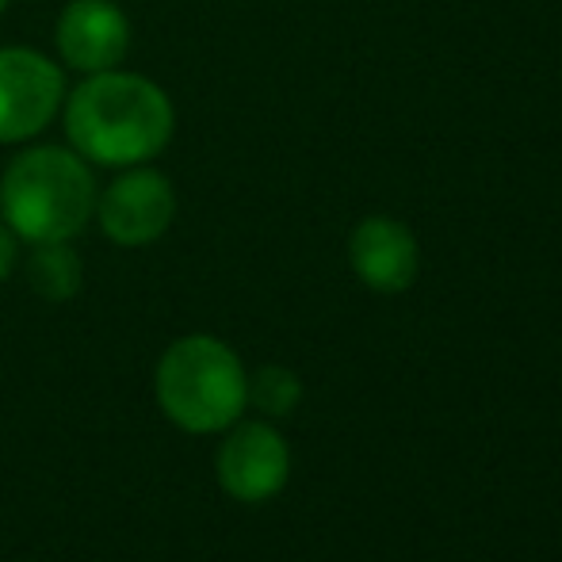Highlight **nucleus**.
<instances>
[{
	"instance_id": "9b49d317",
	"label": "nucleus",
	"mask_w": 562,
	"mask_h": 562,
	"mask_svg": "<svg viewBox=\"0 0 562 562\" xmlns=\"http://www.w3.org/2000/svg\"><path fill=\"white\" fill-rule=\"evenodd\" d=\"M12 265H15V237L0 226V280L12 272Z\"/></svg>"
},
{
	"instance_id": "f257e3e1",
	"label": "nucleus",
	"mask_w": 562,
	"mask_h": 562,
	"mask_svg": "<svg viewBox=\"0 0 562 562\" xmlns=\"http://www.w3.org/2000/svg\"><path fill=\"white\" fill-rule=\"evenodd\" d=\"M66 131L89 161L138 165L172 138V104L146 77L104 69L69 97Z\"/></svg>"
},
{
	"instance_id": "20e7f679",
	"label": "nucleus",
	"mask_w": 562,
	"mask_h": 562,
	"mask_svg": "<svg viewBox=\"0 0 562 562\" xmlns=\"http://www.w3.org/2000/svg\"><path fill=\"white\" fill-rule=\"evenodd\" d=\"M61 108V69L35 50H0V142L38 134Z\"/></svg>"
},
{
	"instance_id": "0eeeda50",
	"label": "nucleus",
	"mask_w": 562,
	"mask_h": 562,
	"mask_svg": "<svg viewBox=\"0 0 562 562\" xmlns=\"http://www.w3.org/2000/svg\"><path fill=\"white\" fill-rule=\"evenodd\" d=\"M131 46V23L112 0H74L58 20V50L66 66L81 74H104L119 66Z\"/></svg>"
},
{
	"instance_id": "f8f14e48",
	"label": "nucleus",
	"mask_w": 562,
	"mask_h": 562,
	"mask_svg": "<svg viewBox=\"0 0 562 562\" xmlns=\"http://www.w3.org/2000/svg\"><path fill=\"white\" fill-rule=\"evenodd\" d=\"M4 4H8V0H0V8H4Z\"/></svg>"
},
{
	"instance_id": "f03ea898",
	"label": "nucleus",
	"mask_w": 562,
	"mask_h": 562,
	"mask_svg": "<svg viewBox=\"0 0 562 562\" xmlns=\"http://www.w3.org/2000/svg\"><path fill=\"white\" fill-rule=\"evenodd\" d=\"M97 207V184L81 157L58 146L20 154L0 180V211L12 234L35 245L69 241Z\"/></svg>"
},
{
	"instance_id": "39448f33",
	"label": "nucleus",
	"mask_w": 562,
	"mask_h": 562,
	"mask_svg": "<svg viewBox=\"0 0 562 562\" xmlns=\"http://www.w3.org/2000/svg\"><path fill=\"white\" fill-rule=\"evenodd\" d=\"M218 482L237 502H268L288 486V440L265 422H234V432L218 448Z\"/></svg>"
},
{
	"instance_id": "1a4fd4ad",
	"label": "nucleus",
	"mask_w": 562,
	"mask_h": 562,
	"mask_svg": "<svg viewBox=\"0 0 562 562\" xmlns=\"http://www.w3.org/2000/svg\"><path fill=\"white\" fill-rule=\"evenodd\" d=\"M27 276L38 295L50 299V303H61V299H74L81 291V257L66 241H46L31 257Z\"/></svg>"
},
{
	"instance_id": "6e6552de",
	"label": "nucleus",
	"mask_w": 562,
	"mask_h": 562,
	"mask_svg": "<svg viewBox=\"0 0 562 562\" xmlns=\"http://www.w3.org/2000/svg\"><path fill=\"white\" fill-rule=\"evenodd\" d=\"M348 260L371 291H406L417 276V237L394 218H363L348 241Z\"/></svg>"
},
{
	"instance_id": "9d476101",
	"label": "nucleus",
	"mask_w": 562,
	"mask_h": 562,
	"mask_svg": "<svg viewBox=\"0 0 562 562\" xmlns=\"http://www.w3.org/2000/svg\"><path fill=\"white\" fill-rule=\"evenodd\" d=\"M299 398H303V383H299V375L288 368H260L257 375L249 379V402L272 417L291 414V409L299 406Z\"/></svg>"
},
{
	"instance_id": "423d86ee",
	"label": "nucleus",
	"mask_w": 562,
	"mask_h": 562,
	"mask_svg": "<svg viewBox=\"0 0 562 562\" xmlns=\"http://www.w3.org/2000/svg\"><path fill=\"white\" fill-rule=\"evenodd\" d=\"M177 215V195L165 172L138 169L119 177L100 195V226L115 245H149L169 229Z\"/></svg>"
},
{
	"instance_id": "7ed1b4c3",
	"label": "nucleus",
	"mask_w": 562,
	"mask_h": 562,
	"mask_svg": "<svg viewBox=\"0 0 562 562\" xmlns=\"http://www.w3.org/2000/svg\"><path fill=\"white\" fill-rule=\"evenodd\" d=\"M157 402L188 432H223L249 402V375L218 337H184L157 363Z\"/></svg>"
}]
</instances>
